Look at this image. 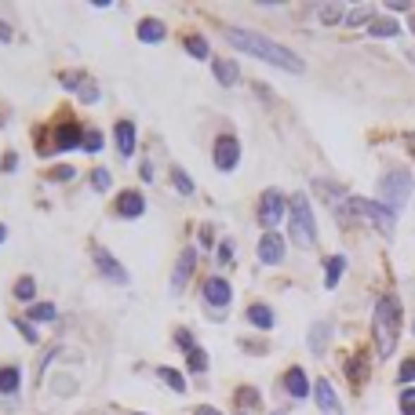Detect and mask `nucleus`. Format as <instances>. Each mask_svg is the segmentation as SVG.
Here are the masks:
<instances>
[{"mask_svg":"<svg viewBox=\"0 0 415 415\" xmlns=\"http://www.w3.org/2000/svg\"><path fill=\"white\" fill-rule=\"evenodd\" d=\"M223 33H226V40L233 44V48L248 51V55H255V58H262V62H270V66H277V70H288V73H302V70H306V62H302L292 48H284V44L270 40L266 33L237 30V26H226Z\"/></svg>","mask_w":415,"mask_h":415,"instance_id":"f257e3e1","label":"nucleus"},{"mask_svg":"<svg viewBox=\"0 0 415 415\" xmlns=\"http://www.w3.org/2000/svg\"><path fill=\"white\" fill-rule=\"evenodd\" d=\"M371 335H376L379 357H390L393 349H397V335H401V302H397V295H383L376 302V314H371Z\"/></svg>","mask_w":415,"mask_h":415,"instance_id":"f03ea898","label":"nucleus"},{"mask_svg":"<svg viewBox=\"0 0 415 415\" xmlns=\"http://www.w3.org/2000/svg\"><path fill=\"white\" fill-rule=\"evenodd\" d=\"M339 211H342V215H361V218H368V223L379 226L386 237L393 233V223H397V211H390V208L379 204V201H368V197H346Z\"/></svg>","mask_w":415,"mask_h":415,"instance_id":"7ed1b4c3","label":"nucleus"},{"mask_svg":"<svg viewBox=\"0 0 415 415\" xmlns=\"http://www.w3.org/2000/svg\"><path fill=\"white\" fill-rule=\"evenodd\" d=\"M411 197V171L408 168H390L379 179V204H386L390 211H401Z\"/></svg>","mask_w":415,"mask_h":415,"instance_id":"20e7f679","label":"nucleus"},{"mask_svg":"<svg viewBox=\"0 0 415 415\" xmlns=\"http://www.w3.org/2000/svg\"><path fill=\"white\" fill-rule=\"evenodd\" d=\"M288 208H292V223H288L292 240H295V244H302V248L317 244V223H314V211H310L306 193H295L292 201H288Z\"/></svg>","mask_w":415,"mask_h":415,"instance_id":"39448f33","label":"nucleus"},{"mask_svg":"<svg viewBox=\"0 0 415 415\" xmlns=\"http://www.w3.org/2000/svg\"><path fill=\"white\" fill-rule=\"evenodd\" d=\"M259 223L266 226V233L277 223H284V193L280 190H266V193H262V201H259Z\"/></svg>","mask_w":415,"mask_h":415,"instance_id":"423d86ee","label":"nucleus"},{"mask_svg":"<svg viewBox=\"0 0 415 415\" xmlns=\"http://www.w3.org/2000/svg\"><path fill=\"white\" fill-rule=\"evenodd\" d=\"M237 161H240V142L233 135H218V142H215V168L218 171H233Z\"/></svg>","mask_w":415,"mask_h":415,"instance_id":"0eeeda50","label":"nucleus"},{"mask_svg":"<svg viewBox=\"0 0 415 415\" xmlns=\"http://www.w3.org/2000/svg\"><path fill=\"white\" fill-rule=\"evenodd\" d=\"M284 237L277 233V230H270V233H262V240H259V262H266V266H277V262H284Z\"/></svg>","mask_w":415,"mask_h":415,"instance_id":"6e6552de","label":"nucleus"},{"mask_svg":"<svg viewBox=\"0 0 415 415\" xmlns=\"http://www.w3.org/2000/svg\"><path fill=\"white\" fill-rule=\"evenodd\" d=\"M204 299H208V306H230V299H233L230 280H223V277H208V280H204Z\"/></svg>","mask_w":415,"mask_h":415,"instance_id":"1a4fd4ad","label":"nucleus"},{"mask_svg":"<svg viewBox=\"0 0 415 415\" xmlns=\"http://www.w3.org/2000/svg\"><path fill=\"white\" fill-rule=\"evenodd\" d=\"M314 397H317V408H321L324 415H342L339 397H335V390H332V383H328V379H317V383H314Z\"/></svg>","mask_w":415,"mask_h":415,"instance_id":"9d476101","label":"nucleus"},{"mask_svg":"<svg viewBox=\"0 0 415 415\" xmlns=\"http://www.w3.org/2000/svg\"><path fill=\"white\" fill-rule=\"evenodd\" d=\"M92 255H95V262H99V270H102L109 280H113V284H128V270H124L120 262H117L113 255H109L106 248H95Z\"/></svg>","mask_w":415,"mask_h":415,"instance_id":"9b49d317","label":"nucleus"},{"mask_svg":"<svg viewBox=\"0 0 415 415\" xmlns=\"http://www.w3.org/2000/svg\"><path fill=\"white\" fill-rule=\"evenodd\" d=\"M142 211H146V197L139 190H128V193L117 197V215L120 218H139Z\"/></svg>","mask_w":415,"mask_h":415,"instance_id":"f8f14e48","label":"nucleus"},{"mask_svg":"<svg viewBox=\"0 0 415 415\" xmlns=\"http://www.w3.org/2000/svg\"><path fill=\"white\" fill-rule=\"evenodd\" d=\"M284 390H288V397H295V401L310 397V383H306V371H302V368H288V371H284Z\"/></svg>","mask_w":415,"mask_h":415,"instance_id":"ddd939ff","label":"nucleus"},{"mask_svg":"<svg viewBox=\"0 0 415 415\" xmlns=\"http://www.w3.org/2000/svg\"><path fill=\"white\" fill-rule=\"evenodd\" d=\"M193 266H197V248H186V252H182V259H179V266H175L171 292H182V288H186V280H190Z\"/></svg>","mask_w":415,"mask_h":415,"instance_id":"4468645a","label":"nucleus"},{"mask_svg":"<svg viewBox=\"0 0 415 415\" xmlns=\"http://www.w3.org/2000/svg\"><path fill=\"white\" fill-rule=\"evenodd\" d=\"M135 33H139L142 44H161V40L168 37V26H164L161 18L149 15V18H139V30H135Z\"/></svg>","mask_w":415,"mask_h":415,"instance_id":"2eb2a0df","label":"nucleus"},{"mask_svg":"<svg viewBox=\"0 0 415 415\" xmlns=\"http://www.w3.org/2000/svg\"><path fill=\"white\" fill-rule=\"evenodd\" d=\"M113 139H117L120 157H131V153H135V124H131V120H117Z\"/></svg>","mask_w":415,"mask_h":415,"instance_id":"dca6fc26","label":"nucleus"},{"mask_svg":"<svg viewBox=\"0 0 415 415\" xmlns=\"http://www.w3.org/2000/svg\"><path fill=\"white\" fill-rule=\"evenodd\" d=\"M248 321H252L255 328H262V332H270L277 317H273V310H270L266 302H252V306H248Z\"/></svg>","mask_w":415,"mask_h":415,"instance_id":"f3484780","label":"nucleus"},{"mask_svg":"<svg viewBox=\"0 0 415 415\" xmlns=\"http://www.w3.org/2000/svg\"><path fill=\"white\" fill-rule=\"evenodd\" d=\"M55 149H73V146H84V135H80V128L77 124H62L58 131H55Z\"/></svg>","mask_w":415,"mask_h":415,"instance_id":"a211bd4d","label":"nucleus"},{"mask_svg":"<svg viewBox=\"0 0 415 415\" xmlns=\"http://www.w3.org/2000/svg\"><path fill=\"white\" fill-rule=\"evenodd\" d=\"M215 80H218V84H226V87H233V84L240 80L237 62H230V58H215Z\"/></svg>","mask_w":415,"mask_h":415,"instance_id":"6ab92c4d","label":"nucleus"},{"mask_svg":"<svg viewBox=\"0 0 415 415\" xmlns=\"http://www.w3.org/2000/svg\"><path fill=\"white\" fill-rule=\"evenodd\" d=\"M328 335H332V324H328V321L314 324V332H310V349H314V354H324V349H328Z\"/></svg>","mask_w":415,"mask_h":415,"instance_id":"aec40b11","label":"nucleus"},{"mask_svg":"<svg viewBox=\"0 0 415 415\" xmlns=\"http://www.w3.org/2000/svg\"><path fill=\"white\" fill-rule=\"evenodd\" d=\"M342 270H346V259H342V255H332V259H328V266H324V284H328V288H335V284H339Z\"/></svg>","mask_w":415,"mask_h":415,"instance_id":"412c9836","label":"nucleus"},{"mask_svg":"<svg viewBox=\"0 0 415 415\" xmlns=\"http://www.w3.org/2000/svg\"><path fill=\"white\" fill-rule=\"evenodd\" d=\"M371 18H376V8L371 4H361L346 15V26H371Z\"/></svg>","mask_w":415,"mask_h":415,"instance_id":"4be33fe9","label":"nucleus"},{"mask_svg":"<svg viewBox=\"0 0 415 415\" xmlns=\"http://www.w3.org/2000/svg\"><path fill=\"white\" fill-rule=\"evenodd\" d=\"M368 33H371V37H397V33H401V26H397L393 18H376V22L368 26Z\"/></svg>","mask_w":415,"mask_h":415,"instance_id":"5701e85b","label":"nucleus"},{"mask_svg":"<svg viewBox=\"0 0 415 415\" xmlns=\"http://www.w3.org/2000/svg\"><path fill=\"white\" fill-rule=\"evenodd\" d=\"M18 383H22V371L18 368H4V371H0V393H15Z\"/></svg>","mask_w":415,"mask_h":415,"instance_id":"b1692460","label":"nucleus"},{"mask_svg":"<svg viewBox=\"0 0 415 415\" xmlns=\"http://www.w3.org/2000/svg\"><path fill=\"white\" fill-rule=\"evenodd\" d=\"M171 182H175V190H179L182 197H190L193 193V182H190V175L179 168V164H171Z\"/></svg>","mask_w":415,"mask_h":415,"instance_id":"393cba45","label":"nucleus"},{"mask_svg":"<svg viewBox=\"0 0 415 415\" xmlns=\"http://www.w3.org/2000/svg\"><path fill=\"white\" fill-rule=\"evenodd\" d=\"M157 376H161V379H164V383H168L175 393H186V379H182L175 368H157Z\"/></svg>","mask_w":415,"mask_h":415,"instance_id":"a878e982","label":"nucleus"},{"mask_svg":"<svg viewBox=\"0 0 415 415\" xmlns=\"http://www.w3.org/2000/svg\"><path fill=\"white\" fill-rule=\"evenodd\" d=\"M342 15H346L342 4H324V8H321V22H324V26H335ZM342 22H346V18H342Z\"/></svg>","mask_w":415,"mask_h":415,"instance_id":"bb28decb","label":"nucleus"},{"mask_svg":"<svg viewBox=\"0 0 415 415\" xmlns=\"http://www.w3.org/2000/svg\"><path fill=\"white\" fill-rule=\"evenodd\" d=\"M30 317H33V321H55L58 310H55L51 302H37V306H30Z\"/></svg>","mask_w":415,"mask_h":415,"instance_id":"cd10ccee","label":"nucleus"},{"mask_svg":"<svg viewBox=\"0 0 415 415\" xmlns=\"http://www.w3.org/2000/svg\"><path fill=\"white\" fill-rule=\"evenodd\" d=\"M37 295V284H33V277H22L18 284H15V299H22V302H30Z\"/></svg>","mask_w":415,"mask_h":415,"instance_id":"c85d7f7f","label":"nucleus"},{"mask_svg":"<svg viewBox=\"0 0 415 415\" xmlns=\"http://www.w3.org/2000/svg\"><path fill=\"white\" fill-rule=\"evenodd\" d=\"M186 51L193 58H208V40L204 37H186Z\"/></svg>","mask_w":415,"mask_h":415,"instance_id":"c756f323","label":"nucleus"},{"mask_svg":"<svg viewBox=\"0 0 415 415\" xmlns=\"http://www.w3.org/2000/svg\"><path fill=\"white\" fill-rule=\"evenodd\" d=\"M186 361H190V368H193V371H208V354H204L201 346H197V349H190V354H186Z\"/></svg>","mask_w":415,"mask_h":415,"instance_id":"7c9ffc66","label":"nucleus"},{"mask_svg":"<svg viewBox=\"0 0 415 415\" xmlns=\"http://www.w3.org/2000/svg\"><path fill=\"white\" fill-rule=\"evenodd\" d=\"M92 186H95L99 193L109 190V171H106V168H95V171H92Z\"/></svg>","mask_w":415,"mask_h":415,"instance_id":"2f4dec72","label":"nucleus"},{"mask_svg":"<svg viewBox=\"0 0 415 415\" xmlns=\"http://www.w3.org/2000/svg\"><path fill=\"white\" fill-rule=\"evenodd\" d=\"M84 149L87 153H99L102 149V135H99V131H84Z\"/></svg>","mask_w":415,"mask_h":415,"instance_id":"473e14b6","label":"nucleus"},{"mask_svg":"<svg viewBox=\"0 0 415 415\" xmlns=\"http://www.w3.org/2000/svg\"><path fill=\"white\" fill-rule=\"evenodd\" d=\"M401 411L415 415V390H401Z\"/></svg>","mask_w":415,"mask_h":415,"instance_id":"72a5a7b5","label":"nucleus"},{"mask_svg":"<svg viewBox=\"0 0 415 415\" xmlns=\"http://www.w3.org/2000/svg\"><path fill=\"white\" fill-rule=\"evenodd\" d=\"M175 342H179V346L186 349V354H190V349H197V346H193V335L186 332V328H179V332H175Z\"/></svg>","mask_w":415,"mask_h":415,"instance_id":"f704fd0d","label":"nucleus"},{"mask_svg":"<svg viewBox=\"0 0 415 415\" xmlns=\"http://www.w3.org/2000/svg\"><path fill=\"white\" fill-rule=\"evenodd\" d=\"M15 328L22 332V339H26V342H37V332H33V324H26V321H15Z\"/></svg>","mask_w":415,"mask_h":415,"instance_id":"c9c22d12","label":"nucleus"},{"mask_svg":"<svg viewBox=\"0 0 415 415\" xmlns=\"http://www.w3.org/2000/svg\"><path fill=\"white\" fill-rule=\"evenodd\" d=\"M80 95H84L87 102H95V99H99V87H95L92 80H84V84H80Z\"/></svg>","mask_w":415,"mask_h":415,"instance_id":"e433bc0d","label":"nucleus"},{"mask_svg":"<svg viewBox=\"0 0 415 415\" xmlns=\"http://www.w3.org/2000/svg\"><path fill=\"white\" fill-rule=\"evenodd\" d=\"M411 379H415V357L401 364V383H411Z\"/></svg>","mask_w":415,"mask_h":415,"instance_id":"4c0bfd02","label":"nucleus"},{"mask_svg":"<svg viewBox=\"0 0 415 415\" xmlns=\"http://www.w3.org/2000/svg\"><path fill=\"white\" fill-rule=\"evenodd\" d=\"M218 262H223V266L233 262V244H230V240H226V244H218Z\"/></svg>","mask_w":415,"mask_h":415,"instance_id":"58836bf2","label":"nucleus"},{"mask_svg":"<svg viewBox=\"0 0 415 415\" xmlns=\"http://www.w3.org/2000/svg\"><path fill=\"white\" fill-rule=\"evenodd\" d=\"M51 175H55V179H73V168H55Z\"/></svg>","mask_w":415,"mask_h":415,"instance_id":"ea45409f","label":"nucleus"},{"mask_svg":"<svg viewBox=\"0 0 415 415\" xmlns=\"http://www.w3.org/2000/svg\"><path fill=\"white\" fill-rule=\"evenodd\" d=\"M193 415H223V411H218V408H211V404H201V408H197Z\"/></svg>","mask_w":415,"mask_h":415,"instance_id":"a19ab883","label":"nucleus"},{"mask_svg":"<svg viewBox=\"0 0 415 415\" xmlns=\"http://www.w3.org/2000/svg\"><path fill=\"white\" fill-rule=\"evenodd\" d=\"M408 149L415 153V131H411V135H408Z\"/></svg>","mask_w":415,"mask_h":415,"instance_id":"79ce46f5","label":"nucleus"},{"mask_svg":"<svg viewBox=\"0 0 415 415\" xmlns=\"http://www.w3.org/2000/svg\"><path fill=\"white\" fill-rule=\"evenodd\" d=\"M408 30H411V33H415V15H411V18H408Z\"/></svg>","mask_w":415,"mask_h":415,"instance_id":"37998d69","label":"nucleus"},{"mask_svg":"<svg viewBox=\"0 0 415 415\" xmlns=\"http://www.w3.org/2000/svg\"><path fill=\"white\" fill-rule=\"evenodd\" d=\"M4 237H8V230H4V226H0V244H4Z\"/></svg>","mask_w":415,"mask_h":415,"instance_id":"c03bdc74","label":"nucleus"},{"mask_svg":"<svg viewBox=\"0 0 415 415\" xmlns=\"http://www.w3.org/2000/svg\"><path fill=\"white\" fill-rule=\"evenodd\" d=\"M273 415H284V411H273Z\"/></svg>","mask_w":415,"mask_h":415,"instance_id":"a18cd8bd","label":"nucleus"}]
</instances>
